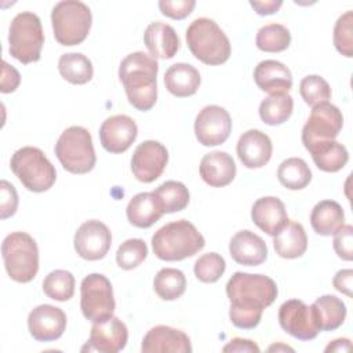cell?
<instances>
[{
    "label": "cell",
    "instance_id": "cell-1",
    "mask_svg": "<svg viewBox=\"0 0 353 353\" xmlns=\"http://www.w3.org/2000/svg\"><path fill=\"white\" fill-rule=\"evenodd\" d=\"M276 283L265 274L236 272L226 284V295L230 302L229 319L241 330L255 328L263 310L277 298Z\"/></svg>",
    "mask_w": 353,
    "mask_h": 353
},
{
    "label": "cell",
    "instance_id": "cell-2",
    "mask_svg": "<svg viewBox=\"0 0 353 353\" xmlns=\"http://www.w3.org/2000/svg\"><path fill=\"white\" fill-rule=\"evenodd\" d=\"M157 61L137 51L128 54L119 66V79L124 85L128 102L138 110H150L157 99Z\"/></svg>",
    "mask_w": 353,
    "mask_h": 353
},
{
    "label": "cell",
    "instance_id": "cell-3",
    "mask_svg": "<svg viewBox=\"0 0 353 353\" xmlns=\"http://www.w3.org/2000/svg\"><path fill=\"white\" fill-rule=\"evenodd\" d=\"M205 245L203 234L197 228L186 221L179 219L161 226L152 237L154 255L161 261H182L193 256Z\"/></svg>",
    "mask_w": 353,
    "mask_h": 353
},
{
    "label": "cell",
    "instance_id": "cell-4",
    "mask_svg": "<svg viewBox=\"0 0 353 353\" xmlns=\"http://www.w3.org/2000/svg\"><path fill=\"white\" fill-rule=\"evenodd\" d=\"M186 43L190 52L205 65H222L232 52L228 36L210 18H196L188 26Z\"/></svg>",
    "mask_w": 353,
    "mask_h": 353
},
{
    "label": "cell",
    "instance_id": "cell-5",
    "mask_svg": "<svg viewBox=\"0 0 353 353\" xmlns=\"http://www.w3.org/2000/svg\"><path fill=\"white\" fill-rule=\"evenodd\" d=\"M10 167L21 183L30 192H46L57 179L55 167L43 150L34 146H23L15 150L11 156Z\"/></svg>",
    "mask_w": 353,
    "mask_h": 353
},
{
    "label": "cell",
    "instance_id": "cell-6",
    "mask_svg": "<svg viewBox=\"0 0 353 353\" xmlns=\"http://www.w3.org/2000/svg\"><path fill=\"white\" fill-rule=\"evenodd\" d=\"M1 255L8 276L17 283H29L39 270V248L25 232L10 233L1 244Z\"/></svg>",
    "mask_w": 353,
    "mask_h": 353
},
{
    "label": "cell",
    "instance_id": "cell-7",
    "mask_svg": "<svg viewBox=\"0 0 353 353\" xmlns=\"http://www.w3.org/2000/svg\"><path fill=\"white\" fill-rule=\"evenodd\" d=\"M55 40L62 46H77L90 33L92 15L87 4L77 0L59 1L51 11Z\"/></svg>",
    "mask_w": 353,
    "mask_h": 353
},
{
    "label": "cell",
    "instance_id": "cell-8",
    "mask_svg": "<svg viewBox=\"0 0 353 353\" xmlns=\"http://www.w3.org/2000/svg\"><path fill=\"white\" fill-rule=\"evenodd\" d=\"M55 154L62 167L72 174H87L97 161L91 134L80 125H72L59 135Z\"/></svg>",
    "mask_w": 353,
    "mask_h": 353
},
{
    "label": "cell",
    "instance_id": "cell-9",
    "mask_svg": "<svg viewBox=\"0 0 353 353\" xmlns=\"http://www.w3.org/2000/svg\"><path fill=\"white\" fill-rule=\"evenodd\" d=\"M10 54L22 63H32L40 59L44 44V33L40 18L30 11L17 14L8 32Z\"/></svg>",
    "mask_w": 353,
    "mask_h": 353
},
{
    "label": "cell",
    "instance_id": "cell-10",
    "mask_svg": "<svg viewBox=\"0 0 353 353\" xmlns=\"http://www.w3.org/2000/svg\"><path fill=\"white\" fill-rule=\"evenodd\" d=\"M80 307L87 320L99 323L113 316L116 302L112 283L106 276L101 273L85 276L80 285Z\"/></svg>",
    "mask_w": 353,
    "mask_h": 353
},
{
    "label": "cell",
    "instance_id": "cell-11",
    "mask_svg": "<svg viewBox=\"0 0 353 353\" xmlns=\"http://www.w3.org/2000/svg\"><path fill=\"white\" fill-rule=\"evenodd\" d=\"M342 125L343 116L335 105L321 102L313 106L312 113L302 128L303 146L307 149L316 142L335 139L341 132Z\"/></svg>",
    "mask_w": 353,
    "mask_h": 353
},
{
    "label": "cell",
    "instance_id": "cell-12",
    "mask_svg": "<svg viewBox=\"0 0 353 353\" xmlns=\"http://www.w3.org/2000/svg\"><path fill=\"white\" fill-rule=\"evenodd\" d=\"M232 131V119L228 110L218 105L204 106L194 120V134L203 146L223 143Z\"/></svg>",
    "mask_w": 353,
    "mask_h": 353
},
{
    "label": "cell",
    "instance_id": "cell-13",
    "mask_svg": "<svg viewBox=\"0 0 353 353\" xmlns=\"http://www.w3.org/2000/svg\"><path fill=\"white\" fill-rule=\"evenodd\" d=\"M168 163V150L159 141H143L139 143L131 157V170L134 176L143 183L156 181Z\"/></svg>",
    "mask_w": 353,
    "mask_h": 353
},
{
    "label": "cell",
    "instance_id": "cell-14",
    "mask_svg": "<svg viewBox=\"0 0 353 353\" xmlns=\"http://www.w3.org/2000/svg\"><path fill=\"white\" fill-rule=\"evenodd\" d=\"M280 327L301 341L314 339L319 334L312 306L299 299H288L279 309Z\"/></svg>",
    "mask_w": 353,
    "mask_h": 353
},
{
    "label": "cell",
    "instance_id": "cell-15",
    "mask_svg": "<svg viewBox=\"0 0 353 353\" xmlns=\"http://www.w3.org/2000/svg\"><path fill=\"white\" fill-rule=\"evenodd\" d=\"M74 250L87 261L102 259L112 245V233L109 228L97 219L85 221L74 233Z\"/></svg>",
    "mask_w": 353,
    "mask_h": 353
},
{
    "label": "cell",
    "instance_id": "cell-16",
    "mask_svg": "<svg viewBox=\"0 0 353 353\" xmlns=\"http://www.w3.org/2000/svg\"><path fill=\"white\" fill-rule=\"evenodd\" d=\"M128 341L127 325L117 317L112 316L108 320L94 323L90 332V339L81 347V352H102L117 353L123 350Z\"/></svg>",
    "mask_w": 353,
    "mask_h": 353
},
{
    "label": "cell",
    "instance_id": "cell-17",
    "mask_svg": "<svg viewBox=\"0 0 353 353\" xmlns=\"http://www.w3.org/2000/svg\"><path fill=\"white\" fill-rule=\"evenodd\" d=\"M28 328L39 342L55 341L66 328V314L57 306L39 305L28 316Z\"/></svg>",
    "mask_w": 353,
    "mask_h": 353
},
{
    "label": "cell",
    "instance_id": "cell-18",
    "mask_svg": "<svg viewBox=\"0 0 353 353\" xmlns=\"http://www.w3.org/2000/svg\"><path fill=\"white\" fill-rule=\"evenodd\" d=\"M138 135L135 121L125 114H114L108 117L99 128L101 145L110 153L125 152Z\"/></svg>",
    "mask_w": 353,
    "mask_h": 353
},
{
    "label": "cell",
    "instance_id": "cell-19",
    "mask_svg": "<svg viewBox=\"0 0 353 353\" xmlns=\"http://www.w3.org/2000/svg\"><path fill=\"white\" fill-rule=\"evenodd\" d=\"M141 350L143 353H189L192 352V345L183 331L168 325H156L143 336Z\"/></svg>",
    "mask_w": 353,
    "mask_h": 353
},
{
    "label": "cell",
    "instance_id": "cell-20",
    "mask_svg": "<svg viewBox=\"0 0 353 353\" xmlns=\"http://www.w3.org/2000/svg\"><path fill=\"white\" fill-rule=\"evenodd\" d=\"M237 156L247 168H261L272 157L273 146L270 138L261 130H248L237 141Z\"/></svg>",
    "mask_w": 353,
    "mask_h": 353
},
{
    "label": "cell",
    "instance_id": "cell-21",
    "mask_svg": "<svg viewBox=\"0 0 353 353\" xmlns=\"http://www.w3.org/2000/svg\"><path fill=\"white\" fill-rule=\"evenodd\" d=\"M251 218L269 236H276L290 221L284 203L274 196L258 199L251 208Z\"/></svg>",
    "mask_w": 353,
    "mask_h": 353
},
{
    "label": "cell",
    "instance_id": "cell-22",
    "mask_svg": "<svg viewBox=\"0 0 353 353\" xmlns=\"http://www.w3.org/2000/svg\"><path fill=\"white\" fill-rule=\"evenodd\" d=\"M229 252L234 262L245 266H258L268 258L266 243L251 230L237 232L230 239Z\"/></svg>",
    "mask_w": 353,
    "mask_h": 353
},
{
    "label": "cell",
    "instance_id": "cell-23",
    "mask_svg": "<svg viewBox=\"0 0 353 353\" xmlns=\"http://www.w3.org/2000/svg\"><path fill=\"white\" fill-rule=\"evenodd\" d=\"M254 81L265 92L287 94L292 87L291 70L274 59L261 61L254 69Z\"/></svg>",
    "mask_w": 353,
    "mask_h": 353
},
{
    "label": "cell",
    "instance_id": "cell-24",
    "mask_svg": "<svg viewBox=\"0 0 353 353\" xmlns=\"http://www.w3.org/2000/svg\"><path fill=\"white\" fill-rule=\"evenodd\" d=\"M200 176L212 188H223L236 176V164L226 152L215 150L207 153L200 161Z\"/></svg>",
    "mask_w": 353,
    "mask_h": 353
},
{
    "label": "cell",
    "instance_id": "cell-25",
    "mask_svg": "<svg viewBox=\"0 0 353 353\" xmlns=\"http://www.w3.org/2000/svg\"><path fill=\"white\" fill-rule=\"evenodd\" d=\"M143 41L153 58L170 59L179 50V37L175 29L171 25L159 21L148 25Z\"/></svg>",
    "mask_w": 353,
    "mask_h": 353
},
{
    "label": "cell",
    "instance_id": "cell-26",
    "mask_svg": "<svg viewBox=\"0 0 353 353\" xmlns=\"http://www.w3.org/2000/svg\"><path fill=\"white\" fill-rule=\"evenodd\" d=\"M201 77L199 70L190 63L178 62L171 65L164 73L165 88L178 98L194 95L199 90Z\"/></svg>",
    "mask_w": 353,
    "mask_h": 353
},
{
    "label": "cell",
    "instance_id": "cell-27",
    "mask_svg": "<svg viewBox=\"0 0 353 353\" xmlns=\"http://www.w3.org/2000/svg\"><path fill=\"white\" fill-rule=\"evenodd\" d=\"M125 212L130 223L142 229L150 228L164 214L153 192H142L135 194L130 200Z\"/></svg>",
    "mask_w": 353,
    "mask_h": 353
},
{
    "label": "cell",
    "instance_id": "cell-28",
    "mask_svg": "<svg viewBox=\"0 0 353 353\" xmlns=\"http://www.w3.org/2000/svg\"><path fill=\"white\" fill-rule=\"evenodd\" d=\"M273 247L281 258L295 259L302 256L307 248V236L303 226L299 222L288 221L274 236Z\"/></svg>",
    "mask_w": 353,
    "mask_h": 353
},
{
    "label": "cell",
    "instance_id": "cell-29",
    "mask_svg": "<svg viewBox=\"0 0 353 353\" xmlns=\"http://www.w3.org/2000/svg\"><path fill=\"white\" fill-rule=\"evenodd\" d=\"M310 225L320 236L335 234L345 225L342 205L334 200L319 201L312 210Z\"/></svg>",
    "mask_w": 353,
    "mask_h": 353
},
{
    "label": "cell",
    "instance_id": "cell-30",
    "mask_svg": "<svg viewBox=\"0 0 353 353\" xmlns=\"http://www.w3.org/2000/svg\"><path fill=\"white\" fill-rule=\"evenodd\" d=\"M306 150L312 154L316 167L325 172H338L349 160L347 149L335 139L316 142Z\"/></svg>",
    "mask_w": 353,
    "mask_h": 353
},
{
    "label": "cell",
    "instance_id": "cell-31",
    "mask_svg": "<svg viewBox=\"0 0 353 353\" xmlns=\"http://www.w3.org/2000/svg\"><path fill=\"white\" fill-rule=\"evenodd\" d=\"M310 306L320 331H334L339 328L345 321L346 306L335 295H323L317 298Z\"/></svg>",
    "mask_w": 353,
    "mask_h": 353
},
{
    "label": "cell",
    "instance_id": "cell-32",
    "mask_svg": "<svg viewBox=\"0 0 353 353\" xmlns=\"http://www.w3.org/2000/svg\"><path fill=\"white\" fill-rule=\"evenodd\" d=\"M61 76L72 84H85L92 79L94 68L91 61L80 52H68L58 61Z\"/></svg>",
    "mask_w": 353,
    "mask_h": 353
},
{
    "label": "cell",
    "instance_id": "cell-33",
    "mask_svg": "<svg viewBox=\"0 0 353 353\" xmlns=\"http://www.w3.org/2000/svg\"><path fill=\"white\" fill-rule=\"evenodd\" d=\"M277 178L284 188L290 190H301L310 183L312 171L305 160L290 157L279 165Z\"/></svg>",
    "mask_w": 353,
    "mask_h": 353
},
{
    "label": "cell",
    "instance_id": "cell-34",
    "mask_svg": "<svg viewBox=\"0 0 353 353\" xmlns=\"http://www.w3.org/2000/svg\"><path fill=\"white\" fill-rule=\"evenodd\" d=\"M294 110V99L287 94H274L259 105V116L265 124L279 125L290 119Z\"/></svg>",
    "mask_w": 353,
    "mask_h": 353
},
{
    "label": "cell",
    "instance_id": "cell-35",
    "mask_svg": "<svg viewBox=\"0 0 353 353\" xmlns=\"http://www.w3.org/2000/svg\"><path fill=\"white\" fill-rule=\"evenodd\" d=\"M153 288L161 299L175 301L181 298L186 290V277L179 269L163 268L154 276Z\"/></svg>",
    "mask_w": 353,
    "mask_h": 353
},
{
    "label": "cell",
    "instance_id": "cell-36",
    "mask_svg": "<svg viewBox=\"0 0 353 353\" xmlns=\"http://www.w3.org/2000/svg\"><path fill=\"white\" fill-rule=\"evenodd\" d=\"M153 194L159 200L164 214L182 211L189 204V190L178 181H167L161 183L153 190Z\"/></svg>",
    "mask_w": 353,
    "mask_h": 353
},
{
    "label": "cell",
    "instance_id": "cell-37",
    "mask_svg": "<svg viewBox=\"0 0 353 353\" xmlns=\"http://www.w3.org/2000/svg\"><path fill=\"white\" fill-rule=\"evenodd\" d=\"M255 43L256 47L265 52H281L288 48L291 33L281 23H269L258 30Z\"/></svg>",
    "mask_w": 353,
    "mask_h": 353
},
{
    "label": "cell",
    "instance_id": "cell-38",
    "mask_svg": "<svg viewBox=\"0 0 353 353\" xmlns=\"http://www.w3.org/2000/svg\"><path fill=\"white\" fill-rule=\"evenodd\" d=\"M43 291L54 301H69L74 294V276L63 269L52 270L43 281Z\"/></svg>",
    "mask_w": 353,
    "mask_h": 353
},
{
    "label": "cell",
    "instance_id": "cell-39",
    "mask_svg": "<svg viewBox=\"0 0 353 353\" xmlns=\"http://www.w3.org/2000/svg\"><path fill=\"white\" fill-rule=\"evenodd\" d=\"M148 256V245L142 239H128L119 247L116 262L124 270L138 268Z\"/></svg>",
    "mask_w": 353,
    "mask_h": 353
},
{
    "label": "cell",
    "instance_id": "cell-40",
    "mask_svg": "<svg viewBox=\"0 0 353 353\" xmlns=\"http://www.w3.org/2000/svg\"><path fill=\"white\" fill-rule=\"evenodd\" d=\"M299 92L305 103L309 106H316L321 102H328L331 98V87L319 74H310L301 80L299 83Z\"/></svg>",
    "mask_w": 353,
    "mask_h": 353
},
{
    "label": "cell",
    "instance_id": "cell-41",
    "mask_svg": "<svg viewBox=\"0 0 353 353\" xmlns=\"http://www.w3.org/2000/svg\"><path fill=\"white\" fill-rule=\"evenodd\" d=\"M226 262L216 252L203 254L194 262V276L203 283H215L225 273Z\"/></svg>",
    "mask_w": 353,
    "mask_h": 353
},
{
    "label": "cell",
    "instance_id": "cell-42",
    "mask_svg": "<svg viewBox=\"0 0 353 353\" xmlns=\"http://www.w3.org/2000/svg\"><path fill=\"white\" fill-rule=\"evenodd\" d=\"M334 46L345 57H353V12L342 14L334 26Z\"/></svg>",
    "mask_w": 353,
    "mask_h": 353
},
{
    "label": "cell",
    "instance_id": "cell-43",
    "mask_svg": "<svg viewBox=\"0 0 353 353\" xmlns=\"http://www.w3.org/2000/svg\"><path fill=\"white\" fill-rule=\"evenodd\" d=\"M336 255L343 261L353 259V228L352 225H343L335 234L332 241Z\"/></svg>",
    "mask_w": 353,
    "mask_h": 353
},
{
    "label": "cell",
    "instance_id": "cell-44",
    "mask_svg": "<svg viewBox=\"0 0 353 353\" xmlns=\"http://www.w3.org/2000/svg\"><path fill=\"white\" fill-rule=\"evenodd\" d=\"M18 208V193L7 181L0 182V218L7 219L15 214Z\"/></svg>",
    "mask_w": 353,
    "mask_h": 353
},
{
    "label": "cell",
    "instance_id": "cell-45",
    "mask_svg": "<svg viewBox=\"0 0 353 353\" xmlns=\"http://www.w3.org/2000/svg\"><path fill=\"white\" fill-rule=\"evenodd\" d=\"M196 1L194 0H176V1H168L161 0L159 1V8L163 15L172 18V19H183L186 18L194 8Z\"/></svg>",
    "mask_w": 353,
    "mask_h": 353
},
{
    "label": "cell",
    "instance_id": "cell-46",
    "mask_svg": "<svg viewBox=\"0 0 353 353\" xmlns=\"http://www.w3.org/2000/svg\"><path fill=\"white\" fill-rule=\"evenodd\" d=\"M3 68H1V87H0V91L3 94H8V92H14L19 83H21V76H19V72L8 65L6 61H3Z\"/></svg>",
    "mask_w": 353,
    "mask_h": 353
},
{
    "label": "cell",
    "instance_id": "cell-47",
    "mask_svg": "<svg viewBox=\"0 0 353 353\" xmlns=\"http://www.w3.org/2000/svg\"><path fill=\"white\" fill-rule=\"evenodd\" d=\"M352 281H353V270L352 269H342L336 272L332 279V284L336 291L352 296Z\"/></svg>",
    "mask_w": 353,
    "mask_h": 353
},
{
    "label": "cell",
    "instance_id": "cell-48",
    "mask_svg": "<svg viewBox=\"0 0 353 353\" xmlns=\"http://www.w3.org/2000/svg\"><path fill=\"white\" fill-rule=\"evenodd\" d=\"M223 352H250V353H258L261 349L259 346L251 341V339H244V338H233L228 345L223 346Z\"/></svg>",
    "mask_w": 353,
    "mask_h": 353
},
{
    "label": "cell",
    "instance_id": "cell-49",
    "mask_svg": "<svg viewBox=\"0 0 353 353\" xmlns=\"http://www.w3.org/2000/svg\"><path fill=\"white\" fill-rule=\"evenodd\" d=\"M250 6L256 11L259 15H270L279 11V8L283 6V1L280 0H265V1H256L251 0Z\"/></svg>",
    "mask_w": 353,
    "mask_h": 353
},
{
    "label": "cell",
    "instance_id": "cell-50",
    "mask_svg": "<svg viewBox=\"0 0 353 353\" xmlns=\"http://www.w3.org/2000/svg\"><path fill=\"white\" fill-rule=\"evenodd\" d=\"M349 349H350V341L347 338H338L325 347V352H345Z\"/></svg>",
    "mask_w": 353,
    "mask_h": 353
},
{
    "label": "cell",
    "instance_id": "cell-51",
    "mask_svg": "<svg viewBox=\"0 0 353 353\" xmlns=\"http://www.w3.org/2000/svg\"><path fill=\"white\" fill-rule=\"evenodd\" d=\"M269 352H273V350H291V352H294V349L292 347H290V346H285V345H273V346H270L269 349H268Z\"/></svg>",
    "mask_w": 353,
    "mask_h": 353
}]
</instances>
